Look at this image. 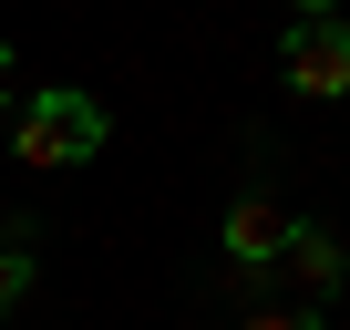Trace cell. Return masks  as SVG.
<instances>
[{
    "mask_svg": "<svg viewBox=\"0 0 350 330\" xmlns=\"http://www.w3.org/2000/svg\"><path fill=\"white\" fill-rule=\"evenodd\" d=\"M0 103H11V42H0Z\"/></svg>",
    "mask_w": 350,
    "mask_h": 330,
    "instance_id": "obj_7",
    "label": "cell"
},
{
    "mask_svg": "<svg viewBox=\"0 0 350 330\" xmlns=\"http://www.w3.org/2000/svg\"><path fill=\"white\" fill-rule=\"evenodd\" d=\"M237 330H319V309H247Z\"/></svg>",
    "mask_w": 350,
    "mask_h": 330,
    "instance_id": "obj_6",
    "label": "cell"
},
{
    "mask_svg": "<svg viewBox=\"0 0 350 330\" xmlns=\"http://www.w3.org/2000/svg\"><path fill=\"white\" fill-rule=\"evenodd\" d=\"M103 144H113V114L93 93H72V83H42L21 103V124H11V155L21 165H93Z\"/></svg>",
    "mask_w": 350,
    "mask_h": 330,
    "instance_id": "obj_1",
    "label": "cell"
},
{
    "mask_svg": "<svg viewBox=\"0 0 350 330\" xmlns=\"http://www.w3.org/2000/svg\"><path fill=\"white\" fill-rule=\"evenodd\" d=\"M278 83L309 93V103H340V93H350V21H340V11H299V21L278 31Z\"/></svg>",
    "mask_w": 350,
    "mask_h": 330,
    "instance_id": "obj_2",
    "label": "cell"
},
{
    "mask_svg": "<svg viewBox=\"0 0 350 330\" xmlns=\"http://www.w3.org/2000/svg\"><path fill=\"white\" fill-rule=\"evenodd\" d=\"M278 268H288V289H299V299H340V279H350V248H340V227L299 217V227H288V248H278Z\"/></svg>",
    "mask_w": 350,
    "mask_h": 330,
    "instance_id": "obj_3",
    "label": "cell"
},
{
    "mask_svg": "<svg viewBox=\"0 0 350 330\" xmlns=\"http://www.w3.org/2000/svg\"><path fill=\"white\" fill-rule=\"evenodd\" d=\"M21 289H31V227H0V320H11Z\"/></svg>",
    "mask_w": 350,
    "mask_h": 330,
    "instance_id": "obj_5",
    "label": "cell"
},
{
    "mask_svg": "<svg viewBox=\"0 0 350 330\" xmlns=\"http://www.w3.org/2000/svg\"><path fill=\"white\" fill-rule=\"evenodd\" d=\"M288 207L278 196H237L227 207V268H278V248H288Z\"/></svg>",
    "mask_w": 350,
    "mask_h": 330,
    "instance_id": "obj_4",
    "label": "cell"
}]
</instances>
